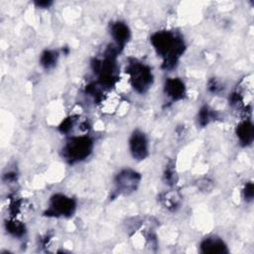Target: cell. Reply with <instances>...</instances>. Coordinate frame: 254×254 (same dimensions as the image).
<instances>
[{
	"instance_id": "obj_15",
	"label": "cell",
	"mask_w": 254,
	"mask_h": 254,
	"mask_svg": "<svg viewBox=\"0 0 254 254\" xmlns=\"http://www.w3.org/2000/svg\"><path fill=\"white\" fill-rule=\"evenodd\" d=\"M253 194H254V190H253V184L251 182L247 183L243 189V196L244 199L246 201H251L253 199Z\"/></svg>"
},
{
	"instance_id": "obj_2",
	"label": "cell",
	"mask_w": 254,
	"mask_h": 254,
	"mask_svg": "<svg viewBox=\"0 0 254 254\" xmlns=\"http://www.w3.org/2000/svg\"><path fill=\"white\" fill-rule=\"evenodd\" d=\"M93 142L87 136H73L67 139L63 149V156L70 164L86 159L92 152Z\"/></svg>"
},
{
	"instance_id": "obj_8",
	"label": "cell",
	"mask_w": 254,
	"mask_h": 254,
	"mask_svg": "<svg viewBox=\"0 0 254 254\" xmlns=\"http://www.w3.org/2000/svg\"><path fill=\"white\" fill-rule=\"evenodd\" d=\"M165 93L172 100H180L185 96L186 88L184 82L179 78H168L165 83Z\"/></svg>"
},
{
	"instance_id": "obj_14",
	"label": "cell",
	"mask_w": 254,
	"mask_h": 254,
	"mask_svg": "<svg viewBox=\"0 0 254 254\" xmlns=\"http://www.w3.org/2000/svg\"><path fill=\"white\" fill-rule=\"evenodd\" d=\"M211 118V113H210V110L207 106H203L200 110H199V113H198V122L201 126H204L206 125L209 120Z\"/></svg>"
},
{
	"instance_id": "obj_11",
	"label": "cell",
	"mask_w": 254,
	"mask_h": 254,
	"mask_svg": "<svg viewBox=\"0 0 254 254\" xmlns=\"http://www.w3.org/2000/svg\"><path fill=\"white\" fill-rule=\"evenodd\" d=\"M58 58H59L58 52L54 50H46L41 55L40 63L45 68H51L56 64Z\"/></svg>"
},
{
	"instance_id": "obj_12",
	"label": "cell",
	"mask_w": 254,
	"mask_h": 254,
	"mask_svg": "<svg viewBox=\"0 0 254 254\" xmlns=\"http://www.w3.org/2000/svg\"><path fill=\"white\" fill-rule=\"evenodd\" d=\"M163 204L169 209H175L180 204V195L176 191H169L162 196Z\"/></svg>"
},
{
	"instance_id": "obj_7",
	"label": "cell",
	"mask_w": 254,
	"mask_h": 254,
	"mask_svg": "<svg viewBox=\"0 0 254 254\" xmlns=\"http://www.w3.org/2000/svg\"><path fill=\"white\" fill-rule=\"evenodd\" d=\"M200 251L209 254H223L227 253L228 249L224 241L216 236L204 238L200 243Z\"/></svg>"
},
{
	"instance_id": "obj_3",
	"label": "cell",
	"mask_w": 254,
	"mask_h": 254,
	"mask_svg": "<svg viewBox=\"0 0 254 254\" xmlns=\"http://www.w3.org/2000/svg\"><path fill=\"white\" fill-rule=\"evenodd\" d=\"M127 72L130 75L131 84L136 91L144 93L152 85L153 74L148 65L134 61L128 64Z\"/></svg>"
},
{
	"instance_id": "obj_16",
	"label": "cell",
	"mask_w": 254,
	"mask_h": 254,
	"mask_svg": "<svg viewBox=\"0 0 254 254\" xmlns=\"http://www.w3.org/2000/svg\"><path fill=\"white\" fill-rule=\"evenodd\" d=\"M51 4H52V2H50V1H40V2H37V5L39 7H49Z\"/></svg>"
},
{
	"instance_id": "obj_10",
	"label": "cell",
	"mask_w": 254,
	"mask_h": 254,
	"mask_svg": "<svg viewBox=\"0 0 254 254\" xmlns=\"http://www.w3.org/2000/svg\"><path fill=\"white\" fill-rule=\"evenodd\" d=\"M236 135L242 145L246 146L251 144L254 138L253 124L249 120H244L240 122L236 127Z\"/></svg>"
},
{
	"instance_id": "obj_4",
	"label": "cell",
	"mask_w": 254,
	"mask_h": 254,
	"mask_svg": "<svg viewBox=\"0 0 254 254\" xmlns=\"http://www.w3.org/2000/svg\"><path fill=\"white\" fill-rule=\"evenodd\" d=\"M75 210V201L63 193H56L50 198L49 208L46 215L49 216H70Z\"/></svg>"
},
{
	"instance_id": "obj_5",
	"label": "cell",
	"mask_w": 254,
	"mask_h": 254,
	"mask_svg": "<svg viewBox=\"0 0 254 254\" xmlns=\"http://www.w3.org/2000/svg\"><path fill=\"white\" fill-rule=\"evenodd\" d=\"M140 180L141 176L137 172L130 169L123 170L115 179L116 189L119 193L129 194L137 189Z\"/></svg>"
},
{
	"instance_id": "obj_1",
	"label": "cell",
	"mask_w": 254,
	"mask_h": 254,
	"mask_svg": "<svg viewBox=\"0 0 254 254\" xmlns=\"http://www.w3.org/2000/svg\"><path fill=\"white\" fill-rule=\"evenodd\" d=\"M151 43L157 54L163 58V67H175L179 58L185 51V44L181 37L170 31H160L151 37Z\"/></svg>"
},
{
	"instance_id": "obj_13",
	"label": "cell",
	"mask_w": 254,
	"mask_h": 254,
	"mask_svg": "<svg viewBox=\"0 0 254 254\" xmlns=\"http://www.w3.org/2000/svg\"><path fill=\"white\" fill-rule=\"evenodd\" d=\"M6 229L9 233L16 237H21L25 234V226L18 220H10L6 222Z\"/></svg>"
},
{
	"instance_id": "obj_6",
	"label": "cell",
	"mask_w": 254,
	"mask_h": 254,
	"mask_svg": "<svg viewBox=\"0 0 254 254\" xmlns=\"http://www.w3.org/2000/svg\"><path fill=\"white\" fill-rule=\"evenodd\" d=\"M131 155L136 160H144L148 156V141L145 134L135 130L129 139Z\"/></svg>"
},
{
	"instance_id": "obj_9",
	"label": "cell",
	"mask_w": 254,
	"mask_h": 254,
	"mask_svg": "<svg viewBox=\"0 0 254 254\" xmlns=\"http://www.w3.org/2000/svg\"><path fill=\"white\" fill-rule=\"evenodd\" d=\"M110 31L112 38L116 42L117 48L120 47L122 49L130 38V31L128 26L125 23L116 22L111 25Z\"/></svg>"
}]
</instances>
